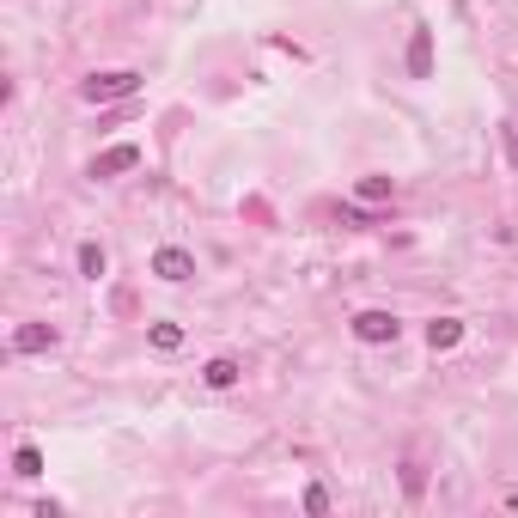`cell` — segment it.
I'll return each mask as SVG.
<instances>
[{"label":"cell","mask_w":518,"mask_h":518,"mask_svg":"<svg viewBox=\"0 0 518 518\" xmlns=\"http://www.w3.org/2000/svg\"><path fill=\"white\" fill-rule=\"evenodd\" d=\"M402 494H409V500L427 494V470H421V463H402Z\"/></svg>","instance_id":"12"},{"label":"cell","mask_w":518,"mask_h":518,"mask_svg":"<svg viewBox=\"0 0 518 518\" xmlns=\"http://www.w3.org/2000/svg\"><path fill=\"white\" fill-rule=\"evenodd\" d=\"M135 92H140V74H128V67L80 80V98H86V104H122V98H135Z\"/></svg>","instance_id":"1"},{"label":"cell","mask_w":518,"mask_h":518,"mask_svg":"<svg viewBox=\"0 0 518 518\" xmlns=\"http://www.w3.org/2000/svg\"><path fill=\"white\" fill-rule=\"evenodd\" d=\"M140 165V147H128V140H122V147H110V153H98V159H92V178H117V171H135Z\"/></svg>","instance_id":"4"},{"label":"cell","mask_w":518,"mask_h":518,"mask_svg":"<svg viewBox=\"0 0 518 518\" xmlns=\"http://www.w3.org/2000/svg\"><path fill=\"white\" fill-rule=\"evenodd\" d=\"M244 379V366L232 354H219V360H208V366H201V384H208V391H232V384Z\"/></svg>","instance_id":"5"},{"label":"cell","mask_w":518,"mask_h":518,"mask_svg":"<svg viewBox=\"0 0 518 518\" xmlns=\"http://www.w3.org/2000/svg\"><path fill=\"white\" fill-rule=\"evenodd\" d=\"M43 348H56V330L49 323H19L13 330V354H43Z\"/></svg>","instance_id":"6"},{"label":"cell","mask_w":518,"mask_h":518,"mask_svg":"<svg viewBox=\"0 0 518 518\" xmlns=\"http://www.w3.org/2000/svg\"><path fill=\"white\" fill-rule=\"evenodd\" d=\"M409 74H415V80L433 74V31H415V37H409Z\"/></svg>","instance_id":"7"},{"label":"cell","mask_w":518,"mask_h":518,"mask_svg":"<svg viewBox=\"0 0 518 518\" xmlns=\"http://www.w3.org/2000/svg\"><path fill=\"white\" fill-rule=\"evenodd\" d=\"M147 341H153L159 354H178V348H183V330H178V323H153V330H147Z\"/></svg>","instance_id":"10"},{"label":"cell","mask_w":518,"mask_h":518,"mask_svg":"<svg viewBox=\"0 0 518 518\" xmlns=\"http://www.w3.org/2000/svg\"><path fill=\"white\" fill-rule=\"evenodd\" d=\"M354 336L366 341V348H384V341L402 336V323H397V311H360V318H354Z\"/></svg>","instance_id":"2"},{"label":"cell","mask_w":518,"mask_h":518,"mask_svg":"<svg viewBox=\"0 0 518 518\" xmlns=\"http://www.w3.org/2000/svg\"><path fill=\"white\" fill-rule=\"evenodd\" d=\"M305 513L323 518V513H330V494H323V488H305Z\"/></svg>","instance_id":"14"},{"label":"cell","mask_w":518,"mask_h":518,"mask_svg":"<svg viewBox=\"0 0 518 518\" xmlns=\"http://www.w3.org/2000/svg\"><path fill=\"white\" fill-rule=\"evenodd\" d=\"M360 201H391V178H360Z\"/></svg>","instance_id":"13"},{"label":"cell","mask_w":518,"mask_h":518,"mask_svg":"<svg viewBox=\"0 0 518 518\" xmlns=\"http://www.w3.org/2000/svg\"><path fill=\"white\" fill-rule=\"evenodd\" d=\"M153 275L171 280V287H183V280L196 275V257H189V250H178V244H165L159 257H153Z\"/></svg>","instance_id":"3"},{"label":"cell","mask_w":518,"mask_h":518,"mask_svg":"<svg viewBox=\"0 0 518 518\" xmlns=\"http://www.w3.org/2000/svg\"><path fill=\"white\" fill-rule=\"evenodd\" d=\"M458 341H463V323L458 318H433V323H427V348H433V354L458 348Z\"/></svg>","instance_id":"8"},{"label":"cell","mask_w":518,"mask_h":518,"mask_svg":"<svg viewBox=\"0 0 518 518\" xmlns=\"http://www.w3.org/2000/svg\"><path fill=\"white\" fill-rule=\"evenodd\" d=\"M13 476H19V482H37L43 476V452H37V445H19V452H13Z\"/></svg>","instance_id":"9"},{"label":"cell","mask_w":518,"mask_h":518,"mask_svg":"<svg viewBox=\"0 0 518 518\" xmlns=\"http://www.w3.org/2000/svg\"><path fill=\"white\" fill-rule=\"evenodd\" d=\"M104 269H110V262H104V244H80V275H86V280H98Z\"/></svg>","instance_id":"11"},{"label":"cell","mask_w":518,"mask_h":518,"mask_svg":"<svg viewBox=\"0 0 518 518\" xmlns=\"http://www.w3.org/2000/svg\"><path fill=\"white\" fill-rule=\"evenodd\" d=\"M500 147H506V159H513V171H518V128H500Z\"/></svg>","instance_id":"15"}]
</instances>
